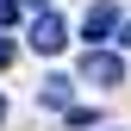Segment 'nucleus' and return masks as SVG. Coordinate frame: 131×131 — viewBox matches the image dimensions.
Returning <instances> with one entry per match:
<instances>
[{
	"instance_id": "obj_6",
	"label": "nucleus",
	"mask_w": 131,
	"mask_h": 131,
	"mask_svg": "<svg viewBox=\"0 0 131 131\" xmlns=\"http://www.w3.org/2000/svg\"><path fill=\"white\" fill-rule=\"evenodd\" d=\"M112 38H119L125 50H131V19H119V25H112Z\"/></svg>"
},
{
	"instance_id": "obj_3",
	"label": "nucleus",
	"mask_w": 131,
	"mask_h": 131,
	"mask_svg": "<svg viewBox=\"0 0 131 131\" xmlns=\"http://www.w3.org/2000/svg\"><path fill=\"white\" fill-rule=\"evenodd\" d=\"M112 25H119V6H112V0H94V6H88V19H81V38H88V50H100V44L112 38Z\"/></svg>"
},
{
	"instance_id": "obj_2",
	"label": "nucleus",
	"mask_w": 131,
	"mask_h": 131,
	"mask_svg": "<svg viewBox=\"0 0 131 131\" xmlns=\"http://www.w3.org/2000/svg\"><path fill=\"white\" fill-rule=\"evenodd\" d=\"M62 44H69V25H62V19H56V13H50V6H44V13H38V19H31V50H38V56H56V50H62Z\"/></svg>"
},
{
	"instance_id": "obj_4",
	"label": "nucleus",
	"mask_w": 131,
	"mask_h": 131,
	"mask_svg": "<svg viewBox=\"0 0 131 131\" xmlns=\"http://www.w3.org/2000/svg\"><path fill=\"white\" fill-rule=\"evenodd\" d=\"M38 100L50 106V112H69V106H75V75H50V81H44V94H38Z\"/></svg>"
},
{
	"instance_id": "obj_8",
	"label": "nucleus",
	"mask_w": 131,
	"mask_h": 131,
	"mask_svg": "<svg viewBox=\"0 0 131 131\" xmlns=\"http://www.w3.org/2000/svg\"><path fill=\"white\" fill-rule=\"evenodd\" d=\"M31 6H38V13H44V6H50V0H31Z\"/></svg>"
},
{
	"instance_id": "obj_9",
	"label": "nucleus",
	"mask_w": 131,
	"mask_h": 131,
	"mask_svg": "<svg viewBox=\"0 0 131 131\" xmlns=\"http://www.w3.org/2000/svg\"><path fill=\"white\" fill-rule=\"evenodd\" d=\"M0 119H6V100H0Z\"/></svg>"
},
{
	"instance_id": "obj_1",
	"label": "nucleus",
	"mask_w": 131,
	"mask_h": 131,
	"mask_svg": "<svg viewBox=\"0 0 131 131\" xmlns=\"http://www.w3.org/2000/svg\"><path fill=\"white\" fill-rule=\"evenodd\" d=\"M81 81H94V88H119V81H125V56L106 50V44L88 50V56H81Z\"/></svg>"
},
{
	"instance_id": "obj_7",
	"label": "nucleus",
	"mask_w": 131,
	"mask_h": 131,
	"mask_svg": "<svg viewBox=\"0 0 131 131\" xmlns=\"http://www.w3.org/2000/svg\"><path fill=\"white\" fill-rule=\"evenodd\" d=\"M6 62H13V38H0V69H6Z\"/></svg>"
},
{
	"instance_id": "obj_5",
	"label": "nucleus",
	"mask_w": 131,
	"mask_h": 131,
	"mask_svg": "<svg viewBox=\"0 0 131 131\" xmlns=\"http://www.w3.org/2000/svg\"><path fill=\"white\" fill-rule=\"evenodd\" d=\"M0 25H19V0H0Z\"/></svg>"
}]
</instances>
